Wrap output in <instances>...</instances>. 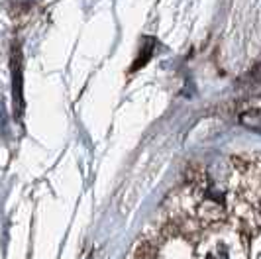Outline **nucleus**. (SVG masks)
<instances>
[{"mask_svg": "<svg viewBox=\"0 0 261 259\" xmlns=\"http://www.w3.org/2000/svg\"><path fill=\"white\" fill-rule=\"evenodd\" d=\"M204 259H230V249H228L226 244H218L212 251L206 253Z\"/></svg>", "mask_w": 261, "mask_h": 259, "instance_id": "1", "label": "nucleus"}]
</instances>
